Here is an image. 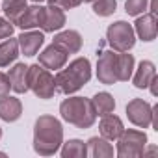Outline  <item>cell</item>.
Instances as JSON below:
<instances>
[{
	"instance_id": "16",
	"label": "cell",
	"mask_w": 158,
	"mask_h": 158,
	"mask_svg": "<svg viewBox=\"0 0 158 158\" xmlns=\"http://www.w3.org/2000/svg\"><path fill=\"white\" fill-rule=\"evenodd\" d=\"M21 115H23V104H21V101L17 97L6 95V97L0 99V119L2 121L13 123Z\"/></svg>"
},
{
	"instance_id": "22",
	"label": "cell",
	"mask_w": 158,
	"mask_h": 158,
	"mask_svg": "<svg viewBox=\"0 0 158 158\" xmlns=\"http://www.w3.org/2000/svg\"><path fill=\"white\" fill-rule=\"evenodd\" d=\"M26 8H28L26 6V0H4V4L0 6V10L6 13V19L10 23H13V24L19 23V19L24 13Z\"/></svg>"
},
{
	"instance_id": "29",
	"label": "cell",
	"mask_w": 158,
	"mask_h": 158,
	"mask_svg": "<svg viewBox=\"0 0 158 158\" xmlns=\"http://www.w3.org/2000/svg\"><path fill=\"white\" fill-rule=\"evenodd\" d=\"M10 89H11V84H10L8 74L0 73V99L6 97V95H10Z\"/></svg>"
},
{
	"instance_id": "24",
	"label": "cell",
	"mask_w": 158,
	"mask_h": 158,
	"mask_svg": "<svg viewBox=\"0 0 158 158\" xmlns=\"http://www.w3.org/2000/svg\"><path fill=\"white\" fill-rule=\"evenodd\" d=\"M61 156L63 158H84L88 156V147L82 139H69L61 143Z\"/></svg>"
},
{
	"instance_id": "26",
	"label": "cell",
	"mask_w": 158,
	"mask_h": 158,
	"mask_svg": "<svg viewBox=\"0 0 158 158\" xmlns=\"http://www.w3.org/2000/svg\"><path fill=\"white\" fill-rule=\"evenodd\" d=\"M147 4H149V0H125V11L128 15L138 17L147 10Z\"/></svg>"
},
{
	"instance_id": "10",
	"label": "cell",
	"mask_w": 158,
	"mask_h": 158,
	"mask_svg": "<svg viewBox=\"0 0 158 158\" xmlns=\"http://www.w3.org/2000/svg\"><path fill=\"white\" fill-rule=\"evenodd\" d=\"M134 34L141 39V41H154L156 34H158V23H156V15L154 13H147V15H138L136 23H134Z\"/></svg>"
},
{
	"instance_id": "21",
	"label": "cell",
	"mask_w": 158,
	"mask_h": 158,
	"mask_svg": "<svg viewBox=\"0 0 158 158\" xmlns=\"http://www.w3.org/2000/svg\"><path fill=\"white\" fill-rule=\"evenodd\" d=\"M19 56V41L13 37H6L0 43V67H8L10 63H13Z\"/></svg>"
},
{
	"instance_id": "30",
	"label": "cell",
	"mask_w": 158,
	"mask_h": 158,
	"mask_svg": "<svg viewBox=\"0 0 158 158\" xmlns=\"http://www.w3.org/2000/svg\"><path fill=\"white\" fill-rule=\"evenodd\" d=\"M156 84H158V78L154 76V78H152V80H151V84H149V88H151V93H152L154 97L158 95V88H156Z\"/></svg>"
},
{
	"instance_id": "35",
	"label": "cell",
	"mask_w": 158,
	"mask_h": 158,
	"mask_svg": "<svg viewBox=\"0 0 158 158\" xmlns=\"http://www.w3.org/2000/svg\"><path fill=\"white\" fill-rule=\"evenodd\" d=\"M0 138H2V128H0Z\"/></svg>"
},
{
	"instance_id": "31",
	"label": "cell",
	"mask_w": 158,
	"mask_h": 158,
	"mask_svg": "<svg viewBox=\"0 0 158 158\" xmlns=\"http://www.w3.org/2000/svg\"><path fill=\"white\" fill-rule=\"evenodd\" d=\"M151 13L156 15V0H151Z\"/></svg>"
},
{
	"instance_id": "34",
	"label": "cell",
	"mask_w": 158,
	"mask_h": 158,
	"mask_svg": "<svg viewBox=\"0 0 158 158\" xmlns=\"http://www.w3.org/2000/svg\"><path fill=\"white\" fill-rule=\"evenodd\" d=\"M0 156H6V152H0Z\"/></svg>"
},
{
	"instance_id": "18",
	"label": "cell",
	"mask_w": 158,
	"mask_h": 158,
	"mask_svg": "<svg viewBox=\"0 0 158 158\" xmlns=\"http://www.w3.org/2000/svg\"><path fill=\"white\" fill-rule=\"evenodd\" d=\"M11 89L15 93H26L28 91V65L24 63H17L10 69L8 73Z\"/></svg>"
},
{
	"instance_id": "32",
	"label": "cell",
	"mask_w": 158,
	"mask_h": 158,
	"mask_svg": "<svg viewBox=\"0 0 158 158\" xmlns=\"http://www.w3.org/2000/svg\"><path fill=\"white\" fill-rule=\"evenodd\" d=\"M32 2H35V4H39V2H43V0H32Z\"/></svg>"
},
{
	"instance_id": "1",
	"label": "cell",
	"mask_w": 158,
	"mask_h": 158,
	"mask_svg": "<svg viewBox=\"0 0 158 158\" xmlns=\"http://www.w3.org/2000/svg\"><path fill=\"white\" fill-rule=\"evenodd\" d=\"M63 143V127L54 115H39L34 127V151L41 156H52Z\"/></svg>"
},
{
	"instance_id": "6",
	"label": "cell",
	"mask_w": 158,
	"mask_h": 158,
	"mask_svg": "<svg viewBox=\"0 0 158 158\" xmlns=\"http://www.w3.org/2000/svg\"><path fill=\"white\" fill-rule=\"evenodd\" d=\"M106 39H108V45L112 47V50H115V52H128L134 47V43H136V34H134L132 24H128L125 21H117V23L108 26Z\"/></svg>"
},
{
	"instance_id": "15",
	"label": "cell",
	"mask_w": 158,
	"mask_h": 158,
	"mask_svg": "<svg viewBox=\"0 0 158 158\" xmlns=\"http://www.w3.org/2000/svg\"><path fill=\"white\" fill-rule=\"evenodd\" d=\"M99 130H101L102 138H106L108 141H114V139H117L121 136V132L125 130V127H123V121L117 115L106 114V115H102V119L99 123Z\"/></svg>"
},
{
	"instance_id": "14",
	"label": "cell",
	"mask_w": 158,
	"mask_h": 158,
	"mask_svg": "<svg viewBox=\"0 0 158 158\" xmlns=\"http://www.w3.org/2000/svg\"><path fill=\"white\" fill-rule=\"evenodd\" d=\"M65 26V11L58 6L48 4L45 8V17H43V24L41 28L45 32H58Z\"/></svg>"
},
{
	"instance_id": "7",
	"label": "cell",
	"mask_w": 158,
	"mask_h": 158,
	"mask_svg": "<svg viewBox=\"0 0 158 158\" xmlns=\"http://www.w3.org/2000/svg\"><path fill=\"white\" fill-rule=\"evenodd\" d=\"M127 117L139 128H149L152 123V106L143 99H132L127 104Z\"/></svg>"
},
{
	"instance_id": "12",
	"label": "cell",
	"mask_w": 158,
	"mask_h": 158,
	"mask_svg": "<svg viewBox=\"0 0 158 158\" xmlns=\"http://www.w3.org/2000/svg\"><path fill=\"white\" fill-rule=\"evenodd\" d=\"M54 45L61 47L67 54H76L82 48V35L76 30H63L58 35H54Z\"/></svg>"
},
{
	"instance_id": "27",
	"label": "cell",
	"mask_w": 158,
	"mask_h": 158,
	"mask_svg": "<svg viewBox=\"0 0 158 158\" xmlns=\"http://www.w3.org/2000/svg\"><path fill=\"white\" fill-rule=\"evenodd\" d=\"M13 30H15V24H13V23H10L8 19H2V17H0V39L11 37Z\"/></svg>"
},
{
	"instance_id": "2",
	"label": "cell",
	"mask_w": 158,
	"mask_h": 158,
	"mask_svg": "<svg viewBox=\"0 0 158 158\" xmlns=\"http://www.w3.org/2000/svg\"><path fill=\"white\" fill-rule=\"evenodd\" d=\"M91 78V63L88 58H76L73 60L65 69L61 67L56 76V91L63 93V95H71L76 93L78 89H82Z\"/></svg>"
},
{
	"instance_id": "20",
	"label": "cell",
	"mask_w": 158,
	"mask_h": 158,
	"mask_svg": "<svg viewBox=\"0 0 158 158\" xmlns=\"http://www.w3.org/2000/svg\"><path fill=\"white\" fill-rule=\"evenodd\" d=\"M117 82H128L134 73V56L128 52H117Z\"/></svg>"
},
{
	"instance_id": "8",
	"label": "cell",
	"mask_w": 158,
	"mask_h": 158,
	"mask_svg": "<svg viewBox=\"0 0 158 158\" xmlns=\"http://www.w3.org/2000/svg\"><path fill=\"white\" fill-rule=\"evenodd\" d=\"M115 58L117 52L114 50H106L101 54L99 61H97V78L101 84L112 86L117 82V65H115Z\"/></svg>"
},
{
	"instance_id": "33",
	"label": "cell",
	"mask_w": 158,
	"mask_h": 158,
	"mask_svg": "<svg viewBox=\"0 0 158 158\" xmlns=\"http://www.w3.org/2000/svg\"><path fill=\"white\" fill-rule=\"evenodd\" d=\"M82 2H93V0H82Z\"/></svg>"
},
{
	"instance_id": "11",
	"label": "cell",
	"mask_w": 158,
	"mask_h": 158,
	"mask_svg": "<svg viewBox=\"0 0 158 158\" xmlns=\"http://www.w3.org/2000/svg\"><path fill=\"white\" fill-rule=\"evenodd\" d=\"M17 41H19V48L24 56H35L45 43V35L35 30H23V34L17 37Z\"/></svg>"
},
{
	"instance_id": "28",
	"label": "cell",
	"mask_w": 158,
	"mask_h": 158,
	"mask_svg": "<svg viewBox=\"0 0 158 158\" xmlns=\"http://www.w3.org/2000/svg\"><path fill=\"white\" fill-rule=\"evenodd\" d=\"M48 4L52 6H58L61 10H73V8H78L82 4V0H48Z\"/></svg>"
},
{
	"instance_id": "17",
	"label": "cell",
	"mask_w": 158,
	"mask_h": 158,
	"mask_svg": "<svg viewBox=\"0 0 158 158\" xmlns=\"http://www.w3.org/2000/svg\"><path fill=\"white\" fill-rule=\"evenodd\" d=\"M154 76H156L154 63L149 61V60H143V61H139V65H138V69H136V73L132 76V84L138 89H145V88H149V84H151V80Z\"/></svg>"
},
{
	"instance_id": "23",
	"label": "cell",
	"mask_w": 158,
	"mask_h": 158,
	"mask_svg": "<svg viewBox=\"0 0 158 158\" xmlns=\"http://www.w3.org/2000/svg\"><path fill=\"white\" fill-rule=\"evenodd\" d=\"M91 102H93V108H95V114L97 115H106V114H112L114 112V108H115V101H114V97L110 95V93H106V91H101V93H97L93 99H91Z\"/></svg>"
},
{
	"instance_id": "5",
	"label": "cell",
	"mask_w": 158,
	"mask_h": 158,
	"mask_svg": "<svg viewBox=\"0 0 158 158\" xmlns=\"http://www.w3.org/2000/svg\"><path fill=\"white\" fill-rule=\"evenodd\" d=\"M147 147V134L141 130H123L117 138V156L119 158H139Z\"/></svg>"
},
{
	"instance_id": "3",
	"label": "cell",
	"mask_w": 158,
	"mask_h": 158,
	"mask_svg": "<svg viewBox=\"0 0 158 158\" xmlns=\"http://www.w3.org/2000/svg\"><path fill=\"white\" fill-rule=\"evenodd\" d=\"M60 114L63 117V121L74 125L76 128H89L93 127L97 114L93 108L91 99L86 97H69L60 104Z\"/></svg>"
},
{
	"instance_id": "4",
	"label": "cell",
	"mask_w": 158,
	"mask_h": 158,
	"mask_svg": "<svg viewBox=\"0 0 158 158\" xmlns=\"http://www.w3.org/2000/svg\"><path fill=\"white\" fill-rule=\"evenodd\" d=\"M28 89L34 91L35 97L47 101L52 99L56 93V82L48 69H45L41 63H34L28 67Z\"/></svg>"
},
{
	"instance_id": "19",
	"label": "cell",
	"mask_w": 158,
	"mask_h": 158,
	"mask_svg": "<svg viewBox=\"0 0 158 158\" xmlns=\"http://www.w3.org/2000/svg\"><path fill=\"white\" fill-rule=\"evenodd\" d=\"M86 147H88V154L91 156V158H112L114 156V147H112V143L106 139V138H99V136H93V138H89L88 139V143H86Z\"/></svg>"
},
{
	"instance_id": "13",
	"label": "cell",
	"mask_w": 158,
	"mask_h": 158,
	"mask_svg": "<svg viewBox=\"0 0 158 158\" xmlns=\"http://www.w3.org/2000/svg\"><path fill=\"white\" fill-rule=\"evenodd\" d=\"M43 17H45V6H30L24 10V13L21 15L17 26L21 30H32V28H41L43 24Z\"/></svg>"
},
{
	"instance_id": "25",
	"label": "cell",
	"mask_w": 158,
	"mask_h": 158,
	"mask_svg": "<svg viewBox=\"0 0 158 158\" xmlns=\"http://www.w3.org/2000/svg\"><path fill=\"white\" fill-rule=\"evenodd\" d=\"M117 8V0H93V11L99 17H110Z\"/></svg>"
},
{
	"instance_id": "9",
	"label": "cell",
	"mask_w": 158,
	"mask_h": 158,
	"mask_svg": "<svg viewBox=\"0 0 158 158\" xmlns=\"http://www.w3.org/2000/svg\"><path fill=\"white\" fill-rule=\"evenodd\" d=\"M67 60H69V54L54 43L48 45L43 52H39V63L48 71H60L67 63Z\"/></svg>"
}]
</instances>
